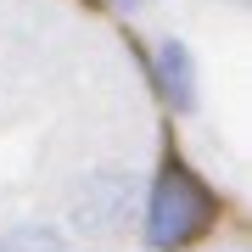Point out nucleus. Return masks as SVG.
<instances>
[{"instance_id": "obj_1", "label": "nucleus", "mask_w": 252, "mask_h": 252, "mask_svg": "<svg viewBox=\"0 0 252 252\" xmlns=\"http://www.w3.org/2000/svg\"><path fill=\"white\" fill-rule=\"evenodd\" d=\"M219 219V196L185 162H162V174L146 190V213H140V241L152 252H180L190 241H202Z\"/></svg>"}, {"instance_id": "obj_2", "label": "nucleus", "mask_w": 252, "mask_h": 252, "mask_svg": "<svg viewBox=\"0 0 252 252\" xmlns=\"http://www.w3.org/2000/svg\"><path fill=\"white\" fill-rule=\"evenodd\" d=\"M135 196L140 185L129 168H90L67 196V219L79 235H118L135 219Z\"/></svg>"}, {"instance_id": "obj_3", "label": "nucleus", "mask_w": 252, "mask_h": 252, "mask_svg": "<svg viewBox=\"0 0 252 252\" xmlns=\"http://www.w3.org/2000/svg\"><path fill=\"white\" fill-rule=\"evenodd\" d=\"M152 84L174 112H196V56L185 39H157L152 51Z\"/></svg>"}, {"instance_id": "obj_4", "label": "nucleus", "mask_w": 252, "mask_h": 252, "mask_svg": "<svg viewBox=\"0 0 252 252\" xmlns=\"http://www.w3.org/2000/svg\"><path fill=\"white\" fill-rule=\"evenodd\" d=\"M0 252H73L56 224H11L0 235Z\"/></svg>"}, {"instance_id": "obj_5", "label": "nucleus", "mask_w": 252, "mask_h": 252, "mask_svg": "<svg viewBox=\"0 0 252 252\" xmlns=\"http://www.w3.org/2000/svg\"><path fill=\"white\" fill-rule=\"evenodd\" d=\"M107 6H118V11H140V6H152V0H107Z\"/></svg>"}]
</instances>
